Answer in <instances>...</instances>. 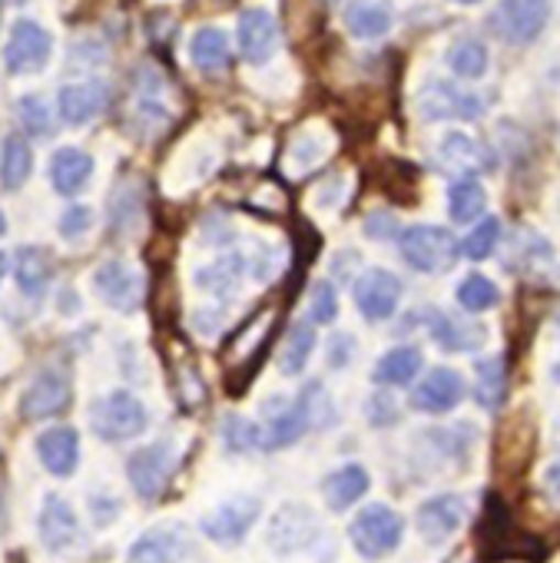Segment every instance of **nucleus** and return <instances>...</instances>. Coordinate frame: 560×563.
Segmentation results:
<instances>
[{
	"label": "nucleus",
	"instance_id": "f257e3e1",
	"mask_svg": "<svg viewBox=\"0 0 560 563\" xmlns=\"http://www.w3.org/2000/svg\"><path fill=\"white\" fill-rule=\"evenodd\" d=\"M398 252H402V258L415 272H421V275H441V272L454 268V262L461 258V242L454 239L451 229L418 222V225H408L398 235Z\"/></svg>",
	"mask_w": 560,
	"mask_h": 563
},
{
	"label": "nucleus",
	"instance_id": "f03ea898",
	"mask_svg": "<svg viewBox=\"0 0 560 563\" xmlns=\"http://www.w3.org/2000/svg\"><path fill=\"white\" fill-rule=\"evenodd\" d=\"M402 537H405V520L388 504H369L349 523V540H352L355 553L365 560H382V556L395 553Z\"/></svg>",
	"mask_w": 560,
	"mask_h": 563
},
{
	"label": "nucleus",
	"instance_id": "7ed1b4c3",
	"mask_svg": "<svg viewBox=\"0 0 560 563\" xmlns=\"http://www.w3.org/2000/svg\"><path fill=\"white\" fill-rule=\"evenodd\" d=\"M176 467H179V448H176L173 434H166V438L143 444L130 454L127 477H130V487L136 490L140 500H156L169 487Z\"/></svg>",
	"mask_w": 560,
	"mask_h": 563
},
{
	"label": "nucleus",
	"instance_id": "20e7f679",
	"mask_svg": "<svg viewBox=\"0 0 560 563\" xmlns=\"http://www.w3.org/2000/svg\"><path fill=\"white\" fill-rule=\"evenodd\" d=\"M146 424H150V411L133 391L120 388V391H110L90 405V428L97 438H103L110 444L140 438L146 431Z\"/></svg>",
	"mask_w": 560,
	"mask_h": 563
},
{
	"label": "nucleus",
	"instance_id": "39448f33",
	"mask_svg": "<svg viewBox=\"0 0 560 563\" xmlns=\"http://www.w3.org/2000/svg\"><path fill=\"white\" fill-rule=\"evenodd\" d=\"M319 517L309 504H299V500H289L278 507L272 517H268V527H265V543L272 553L278 556H293V553H303L309 550L316 540H319Z\"/></svg>",
	"mask_w": 560,
	"mask_h": 563
},
{
	"label": "nucleus",
	"instance_id": "423d86ee",
	"mask_svg": "<svg viewBox=\"0 0 560 563\" xmlns=\"http://www.w3.org/2000/svg\"><path fill=\"white\" fill-rule=\"evenodd\" d=\"M306 431H312L306 405L299 395H268L262 398V441L265 448H289Z\"/></svg>",
	"mask_w": 560,
	"mask_h": 563
},
{
	"label": "nucleus",
	"instance_id": "0eeeda50",
	"mask_svg": "<svg viewBox=\"0 0 560 563\" xmlns=\"http://www.w3.org/2000/svg\"><path fill=\"white\" fill-rule=\"evenodd\" d=\"M262 514V500L255 494H232L229 500H222L219 507H212L202 517V533L219 543V547H235L245 540V533L252 530L255 517Z\"/></svg>",
	"mask_w": 560,
	"mask_h": 563
},
{
	"label": "nucleus",
	"instance_id": "6e6552de",
	"mask_svg": "<svg viewBox=\"0 0 560 563\" xmlns=\"http://www.w3.org/2000/svg\"><path fill=\"white\" fill-rule=\"evenodd\" d=\"M402 278L388 268H365L355 275V306H359V316L369 319V322H385L395 316L398 302H402Z\"/></svg>",
	"mask_w": 560,
	"mask_h": 563
},
{
	"label": "nucleus",
	"instance_id": "1a4fd4ad",
	"mask_svg": "<svg viewBox=\"0 0 560 563\" xmlns=\"http://www.w3.org/2000/svg\"><path fill=\"white\" fill-rule=\"evenodd\" d=\"M94 292L110 306V309H120V312H133L143 306V296H146V282L140 275L136 265L123 262V258H110L103 262L97 272H94Z\"/></svg>",
	"mask_w": 560,
	"mask_h": 563
},
{
	"label": "nucleus",
	"instance_id": "9d476101",
	"mask_svg": "<svg viewBox=\"0 0 560 563\" xmlns=\"http://www.w3.org/2000/svg\"><path fill=\"white\" fill-rule=\"evenodd\" d=\"M54 54V37L31 18L14 21L8 44H4V64L11 74H34L44 70Z\"/></svg>",
	"mask_w": 560,
	"mask_h": 563
},
{
	"label": "nucleus",
	"instance_id": "9b49d317",
	"mask_svg": "<svg viewBox=\"0 0 560 563\" xmlns=\"http://www.w3.org/2000/svg\"><path fill=\"white\" fill-rule=\"evenodd\" d=\"M418 113L428 123L438 120H477L484 113L481 97L458 90L451 80H428L418 93Z\"/></svg>",
	"mask_w": 560,
	"mask_h": 563
},
{
	"label": "nucleus",
	"instance_id": "f8f14e48",
	"mask_svg": "<svg viewBox=\"0 0 560 563\" xmlns=\"http://www.w3.org/2000/svg\"><path fill=\"white\" fill-rule=\"evenodd\" d=\"M74 401L70 378L57 368H44L31 378L28 391L21 395V418L24 421H44L57 418Z\"/></svg>",
	"mask_w": 560,
	"mask_h": 563
},
{
	"label": "nucleus",
	"instance_id": "ddd939ff",
	"mask_svg": "<svg viewBox=\"0 0 560 563\" xmlns=\"http://www.w3.org/2000/svg\"><path fill=\"white\" fill-rule=\"evenodd\" d=\"M464 517H468V497H461V494H435L418 507L415 527H418L425 543L438 547V543L451 540L461 530Z\"/></svg>",
	"mask_w": 560,
	"mask_h": 563
},
{
	"label": "nucleus",
	"instance_id": "4468645a",
	"mask_svg": "<svg viewBox=\"0 0 560 563\" xmlns=\"http://www.w3.org/2000/svg\"><path fill=\"white\" fill-rule=\"evenodd\" d=\"M193 543L183 523H163L140 533L127 553V563H183Z\"/></svg>",
	"mask_w": 560,
	"mask_h": 563
},
{
	"label": "nucleus",
	"instance_id": "2eb2a0df",
	"mask_svg": "<svg viewBox=\"0 0 560 563\" xmlns=\"http://www.w3.org/2000/svg\"><path fill=\"white\" fill-rule=\"evenodd\" d=\"M235 41H239V54L245 64L262 67L272 60V54L278 51V24L268 11L262 8H249L239 14L235 24Z\"/></svg>",
	"mask_w": 560,
	"mask_h": 563
},
{
	"label": "nucleus",
	"instance_id": "dca6fc26",
	"mask_svg": "<svg viewBox=\"0 0 560 563\" xmlns=\"http://www.w3.org/2000/svg\"><path fill=\"white\" fill-rule=\"evenodd\" d=\"M550 21L547 4H534V0H520V4H497L491 14V27L510 41V44H530L540 37V31Z\"/></svg>",
	"mask_w": 560,
	"mask_h": 563
},
{
	"label": "nucleus",
	"instance_id": "f3484780",
	"mask_svg": "<svg viewBox=\"0 0 560 563\" xmlns=\"http://www.w3.org/2000/svg\"><path fill=\"white\" fill-rule=\"evenodd\" d=\"M464 398V378L454 368H431L411 391V408L425 415H444L454 411Z\"/></svg>",
	"mask_w": 560,
	"mask_h": 563
},
{
	"label": "nucleus",
	"instance_id": "a211bd4d",
	"mask_svg": "<svg viewBox=\"0 0 560 563\" xmlns=\"http://www.w3.org/2000/svg\"><path fill=\"white\" fill-rule=\"evenodd\" d=\"M37 530H41L44 547L54 550V553H64V550L80 543V520H77L70 500H64L61 494H47L44 497Z\"/></svg>",
	"mask_w": 560,
	"mask_h": 563
},
{
	"label": "nucleus",
	"instance_id": "6ab92c4d",
	"mask_svg": "<svg viewBox=\"0 0 560 563\" xmlns=\"http://www.w3.org/2000/svg\"><path fill=\"white\" fill-rule=\"evenodd\" d=\"M37 457L54 477H70L80 464V434L70 424L47 428L37 438Z\"/></svg>",
	"mask_w": 560,
	"mask_h": 563
},
{
	"label": "nucleus",
	"instance_id": "aec40b11",
	"mask_svg": "<svg viewBox=\"0 0 560 563\" xmlns=\"http://www.w3.org/2000/svg\"><path fill=\"white\" fill-rule=\"evenodd\" d=\"M438 156L448 169H458L464 173V179H474L477 173H487L494 169V153L484 150L474 136L461 133V130H451L444 133V140L438 143Z\"/></svg>",
	"mask_w": 560,
	"mask_h": 563
},
{
	"label": "nucleus",
	"instance_id": "412c9836",
	"mask_svg": "<svg viewBox=\"0 0 560 563\" xmlns=\"http://www.w3.org/2000/svg\"><path fill=\"white\" fill-rule=\"evenodd\" d=\"M107 100H110L107 84H100V80H80V84L61 87V93H57V110H61V117H64L67 123L84 126V123H90L97 113L107 110Z\"/></svg>",
	"mask_w": 560,
	"mask_h": 563
},
{
	"label": "nucleus",
	"instance_id": "4be33fe9",
	"mask_svg": "<svg viewBox=\"0 0 560 563\" xmlns=\"http://www.w3.org/2000/svg\"><path fill=\"white\" fill-rule=\"evenodd\" d=\"M249 272V262H245V252L242 249H232V252H222L216 262H209L206 268L196 272V286L216 299H232L242 286V275Z\"/></svg>",
	"mask_w": 560,
	"mask_h": 563
},
{
	"label": "nucleus",
	"instance_id": "5701e85b",
	"mask_svg": "<svg viewBox=\"0 0 560 563\" xmlns=\"http://www.w3.org/2000/svg\"><path fill=\"white\" fill-rule=\"evenodd\" d=\"M90 176H94V156L87 150L64 146V150L54 153V159H51V186L61 196L74 199L90 183Z\"/></svg>",
	"mask_w": 560,
	"mask_h": 563
},
{
	"label": "nucleus",
	"instance_id": "b1692460",
	"mask_svg": "<svg viewBox=\"0 0 560 563\" xmlns=\"http://www.w3.org/2000/svg\"><path fill=\"white\" fill-rule=\"evenodd\" d=\"M431 339L438 349L444 352H474L487 342V329L477 325V322H464L458 316H448V312H431Z\"/></svg>",
	"mask_w": 560,
	"mask_h": 563
},
{
	"label": "nucleus",
	"instance_id": "393cba45",
	"mask_svg": "<svg viewBox=\"0 0 560 563\" xmlns=\"http://www.w3.org/2000/svg\"><path fill=\"white\" fill-rule=\"evenodd\" d=\"M14 275H18V289L28 299H41L54 278V258L41 245H21L14 255Z\"/></svg>",
	"mask_w": 560,
	"mask_h": 563
},
{
	"label": "nucleus",
	"instance_id": "a878e982",
	"mask_svg": "<svg viewBox=\"0 0 560 563\" xmlns=\"http://www.w3.org/2000/svg\"><path fill=\"white\" fill-rule=\"evenodd\" d=\"M369 487H372V477L362 464H342L322 481V497L329 510H349L369 494Z\"/></svg>",
	"mask_w": 560,
	"mask_h": 563
},
{
	"label": "nucleus",
	"instance_id": "bb28decb",
	"mask_svg": "<svg viewBox=\"0 0 560 563\" xmlns=\"http://www.w3.org/2000/svg\"><path fill=\"white\" fill-rule=\"evenodd\" d=\"M189 60L202 74H222L232 60L229 54V37L219 27H199L189 41Z\"/></svg>",
	"mask_w": 560,
	"mask_h": 563
},
{
	"label": "nucleus",
	"instance_id": "cd10ccee",
	"mask_svg": "<svg viewBox=\"0 0 560 563\" xmlns=\"http://www.w3.org/2000/svg\"><path fill=\"white\" fill-rule=\"evenodd\" d=\"M332 150V136L319 126H306L293 136L289 150H286V163L293 169V176H303L309 169H316Z\"/></svg>",
	"mask_w": 560,
	"mask_h": 563
},
{
	"label": "nucleus",
	"instance_id": "c85d7f7f",
	"mask_svg": "<svg viewBox=\"0 0 560 563\" xmlns=\"http://www.w3.org/2000/svg\"><path fill=\"white\" fill-rule=\"evenodd\" d=\"M34 173V150L24 136L11 133L4 140V150H0V186L18 192Z\"/></svg>",
	"mask_w": 560,
	"mask_h": 563
},
{
	"label": "nucleus",
	"instance_id": "c756f323",
	"mask_svg": "<svg viewBox=\"0 0 560 563\" xmlns=\"http://www.w3.org/2000/svg\"><path fill=\"white\" fill-rule=\"evenodd\" d=\"M316 345H319L316 329H312L309 322H296V325L289 329L286 342H283V352H278V362H275L278 372H283L286 378L303 375L306 365H309V358H312V352H316Z\"/></svg>",
	"mask_w": 560,
	"mask_h": 563
},
{
	"label": "nucleus",
	"instance_id": "7c9ffc66",
	"mask_svg": "<svg viewBox=\"0 0 560 563\" xmlns=\"http://www.w3.org/2000/svg\"><path fill=\"white\" fill-rule=\"evenodd\" d=\"M421 365H425V355H421L418 345H398V349H392V352H385L378 358L372 378L378 385H408V382H415Z\"/></svg>",
	"mask_w": 560,
	"mask_h": 563
},
{
	"label": "nucleus",
	"instance_id": "2f4dec72",
	"mask_svg": "<svg viewBox=\"0 0 560 563\" xmlns=\"http://www.w3.org/2000/svg\"><path fill=\"white\" fill-rule=\"evenodd\" d=\"M342 18L359 41H378L392 31V11L385 4H345Z\"/></svg>",
	"mask_w": 560,
	"mask_h": 563
},
{
	"label": "nucleus",
	"instance_id": "473e14b6",
	"mask_svg": "<svg viewBox=\"0 0 560 563\" xmlns=\"http://www.w3.org/2000/svg\"><path fill=\"white\" fill-rule=\"evenodd\" d=\"M507 391V372L501 358H477L474 362V398L481 408L494 411L504 401Z\"/></svg>",
	"mask_w": 560,
	"mask_h": 563
},
{
	"label": "nucleus",
	"instance_id": "72a5a7b5",
	"mask_svg": "<svg viewBox=\"0 0 560 563\" xmlns=\"http://www.w3.org/2000/svg\"><path fill=\"white\" fill-rule=\"evenodd\" d=\"M487 209V189L477 179H458L448 189V212L454 222H474Z\"/></svg>",
	"mask_w": 560,
	"mask_h": 563
},
{
	"label": "nucleus",
	"instance_id": "f704fd0d",
	"mask_svg": "<svg viewBox=\"0 0 560 563\" xmlns=\"http://www.w3.org/2000/svg\"><path fill=\"white\" fill-rule=\"evenodd\" d=\"M448 67L461 80H481L487 74V47L474 37H461L448 51Z\"/></svg>",
	"mask_w": 560,
	"mask_h": 563
},
{
	"label": "nucleus",
	"instance_id": "c9c22d12",
	"mask_svg": "<svg viewBox=\"0 0 560 563\" xmlns=\"http://www.w3.org/2000/svg\"><path fill=\"white\" fill-rule=\"evenodd\" d=\"M219 438H222V448L232 451V454H245V451H255V448H265L262 441V424L242 418V415H226L219 418Z\"/></svg>",
	"mask_w": 560,
	"mask_h": 563
},
{
	"label": "nucleus",
	"instance_id": "e433bc0d",
	"mask_svg": "<svg viewBox=\"0 0 560 563\" xmlns=\"http://www.w3.org/2000/svg\"><path fill=\"white\" fill-rule=\"evenodd\" d=\"M454 296H458V306H461L464 312H487V309L497 306L501 289L494 286V282H491L487 275L471 272L468 278H461V286H458Z\"/></svg>",
	"mask_w": 560,
	"mask_h": 563
},
{
	"label": "nucleus",
	"instance_id": "4c0bfd02",
	"mask_svg": "<svg viewBox=\"0 0 560 563\" xmlns=\"http://www.w3.org/2000/svg\"><path fill=\"white\" fill-rule=\"evenodd\" d=\"M299 398H303V405H306V415H309L312 431H326V428L336 421V401L329 398V391H326V385H322V382H309V385H303Z\"/></svg>",
	"mask_w": 560,
	"mask_h": 563
},
{
	"label": "nucleus",
	"instance_id": "58836bf2",
	"mask_svg": "<svg viewBox=\"0 0 560 563\" xmlns=\"http://www.w3.org/2000/svg\"><path fill=\"white\" fill-rule=\"evenodd\" d=\"M497 239H501V219H497V216H487V219H481V222L468 232V239L461 242V255H468V258H474V262H484V258L494 252Z\"/></svg>",
	"mask_w": 560,
	"mask_h": 563
},
{
	"label": "nucleus",
	"instance_id": "ea45409f",
	"mask_svg": "<svg viewBox=\"0 0 560 563\" xmlns=\"http://www.w3.org/2000/svg\"><path fill=\"white\" fill-rule=\"evenodd\" d=\"M18 117H21V126H24L31 136H54V130H57L47 100H44V97H34V93H31V97H21Z\"/></svg>",
	"mask_w": 560,
	"mask_h": 563
},
{
	"label": "nucleus",
	"instance_id": "a19ab883",
	"mask_svg": "<svg viewBox=\"0 0 560 563\" xmlns=\"http://www.w3.org/2000/svg\"><path fill=\"white\" fill-rule=\"evenodd\" d=\"M339 319V292L329 278H319L309 292V322L312 325H329Z\"/></svg>",
	"mask_w": 560,
	"mask_h": 563
},
{
	"label": "nucleus",
	"instance_id": "79ce46f5",
	"mask_svg": "<svg viewBox=\"0 0 560 563\" xmlns=\"http://www.w3.org/2000/svg\"><path fill=\"white\" fill-rule=\"evenodd\" d=\"M90 225H94V212L87 209V206H67L64 209V216H61V235L64 239H70V242H77V239H84L87 232H90Z\"/></svg>",
	"mask_w": 560,
	"mask_h": 563
},
{
	"label": "nucleus",
	"instance_id": "37998d69",
	"mask_svg": "<svg viewBox=\"0 0 560 563\" xmlns=\"http://www.w3.org/2000/svg\"><path fill=\"white\" fill-rule=\"evenodd\" d=\"M362 229H365L369 239H378V242L402 235V232H398V219H395V212H388V209H372V212L365 216V225H362Z\"/></svg>",
	"mask_w": 560,
	"mask_h": 563
},
{
	"label": "nucleus",
	"instance_id": "c03bdc74",
	"mask_svg": "<svg viewBox=\"0 0 560 563\" xmlns=\"http://www.w3.org/2000/svg\"><path fill=\"white\" fill-rule=\"evenodd\" d=\"M349 358H352V339H349V335H336V339L329 342V365H332V368H345Z\"/></svg>",
	"mask_w": 560,
	"mask_h": 563
},
{
	"label": "nucleus",
	"instance_id": "a18cd8bd",
	"mask_svg": "<svg viewBox=\"0 0 560 563\" xmlns=\"http://www.w3.org/2000/svg\"><path fill=\"white\" fill-rule=\"evenodd\" d=\"M543 490H547L553 500H560V461H550V464L543 467Z\"/></svg>",
	"mask_w": 560,
	"mask_h": 563
},
{
	"label": "nucleus",
	"instance_id": "49530a36",
	"mask_svg": "<svg viewBox=\"0 0 560 563\" xmlns=\"http://www.w3.org/2000/svg\"><path fill=\"white\" fill-rule=\"evenodd\" d=\"M4 275H8V255L0 252V282H4Z\"/></svg>",
	"mask_w": 560,
	"mask_h": 563
},
{
	"label": "nucleus",
	"instance_id": "de8ad7c7",
	"mask_svg": "<svg viewBox=\"0 0 560 563\" xmlns=\"http://www.w3.org/2000/svg\"><path fill=\"white\" fill-rule=\"evenodd\" d=\"M4 232H8V216L0 212V235H4Z\"/></svg>",
	"mask_w": 560,
	"mask_h": 563
},
{
	"label": "nucleus",
	"instance_id": "09e8293b",
	"mask_svg": "<svg viewBox=\"0 0 560 563\" xmlns=\"http://www.w3.org/2000/svg\"><path fill=\"white\" fill-rule=\"evenodd\" d=\"M553 378L560 382V358H557V365H553Z\"/></svg>",
	"mask_w": 560,
	"mask_h": 563
}]
</instances>
